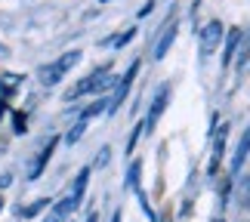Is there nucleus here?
Wrapping results in <instances>:
<instances>
[{"label": "nucleus", "instance_id": "1", "mask_svg": "<svg viewBox=\"0 0 250 222\" xmlns=\"http://www.w3.org/2000/svg\"><path fill=\"white\" fill-rule=\"evenodd\" d=\"M108 86H118V81L111 77V65H102V68H96L93 74H86L78 86H71V90L65 93V102H74V99L90 96V93H105Z\"/></svg>", "mask_w": 250, "mask_h": 222}, {"label": "nucleus", "instance_id": "2", "mask_svg": "<svg viewBox=\"0 0 250 222\" xmlns=\"http://www.w3.org/2000/svg\"><path fill=\"white\" fill-rule=\"evenodd\" d=\"M223 37H226V28H223V22H207L204 28H201V34H198V53H201V59H210V56L216 53V46L223 43Z\"/></svg>", "mask_w": 250, "mask_h": 222}, {"label": "nucleus", "instance_id": "3", "mask_svg": "<svg viewBox=\"0 0 250 222\" xmlns=\"http://www.w3.org/2000/svg\"><path fill=\"white\" fill-rule=\"evenodd\" d=\"M136 74H139V59H133V65L127 68V74L118 81V90H114V96L108 99V111H114L118 105L127 99V93H130V86H133V81H136Z\"/></svg>", "mask_w": 250, "mask_h": 222}, {"label": "nucleus", "instance_id": "4", "mask_svg": "<svg viewBox=\"0 0 250 222\" xmlns=\"http://www.w3.org/2000/svg\"><path fill=\"white\" fill-rule=\"evenodd\" d=\"M56 145H59V136H53V139H50V142H46V145H43V151H41V154H37V158H34V167L28 170V179H37V176H41V173L46 170V163H50V158H53Z\"/></svg>", "mask_w": 250, "mask_h": 222}, {"label": "nucleus", "instance_id": "5", "mask_svg": "<svg viewBox=\"0 0 250 222\" xmlns=\"http://www.w3.org/2000/svg\"><path fill=\"white\" fill-rule=\"evenodd\" d=\"M65 71H68V68H65V65L56 59L53 65H43V68L37 71V77H41V83H43V86H56V83H59L62 77H65Z\"/></svg>", "mask_w": 250, "mask_h": 222}, {"label": "nucleus", "instance_id": "6", "mask_svg": "<svg viewBox=\"0 0 250 222\" xmlns=\"http://www.w3.org/2000/svg\"><path fill=\"white\" fill-rule=\"evenodd\" d=\"M226 136H229V127L223 123L216 133H213V151H210V173L219 170V158H223V148H226Z\"/></svg>", "mask_w": 250, "mask_h": 222}, {"label": "nucleus", "instance_id": "7", "mask_svg": "<svg viewBox=\"0 0 250 222\" xmlns=\"http://www.w3.org/2000/svg\"><path fill=\"white\" fill-rule=\"evenodd\" d=\"M167 99H170V86H164L158 96H155V102H151V111H148V121H146V127L148 130H155V123H158V118L164 114V108H167Z\"/></svg>", "mask_w": 250, "mask_h": 222}, {"label": "nucleus", "instance_id": "8", "mask_svg": "<svg viewBox=\"0 0 250 222\" xmlns=\"http://www.w3.org/2000/svg\"><path fill=\"white\" fill-rule=\"evenodd\" d=\"M74 210H78V201H74V198L68 195V198H62L59 204L53 207V213L46 216V222H65V216H71Z\"/></svg>", "mask_w": 250, "mask_h": 222}, {"label": "nucleus", "instance_id": "9", "mask_svg": "<svg viewBox=\"0 0 250 222\" xmlns=\"http://www.w3.org/2000/svg\"><path fill=\"white\" fill-rule=\"evenodd\" d=\"M247 154H250V127L244 130V136H241V142H238V148H235V154H232V173H238V170L244 167Z\"/></svg>", "mask_w": 250, "mask_h": 222}, {"label": "nucleus", "instance_id": "10", "mask_svg": "<svg viewBox=\"0 0 250 222\" xmlns=\"http://www.w3.org/2000/svg\"><path fill=\"white\" fill-rule=\"evenodd\" d=\"M226 50H223V65H232V59H235V50L241 46V31L238 28H232V31H226Z\"/></svg>", "mask_w": 250, "mask_h": 222}, {"label": "nucleus", "instance_id": "11", "mask_svg": "<svg viewBox=\"0 0 250 222\" xmlns=\"http://www.w3.org/2000/svg\"><path fill=\"white\" fill-rule=\"evenodd\" d=\"M176 31H179V25H176V22H170V28L164 31V37H161L158 46H155V59H158V62H161V59H164V56L170 53V46H173V37H176Z\"/></svg>", "mask_w": 250, "mask_h": 222}, {"label": "nucleus", "instance_id": "12", "mask_svg": "<svg viewBox=\"0 0 250 222\" xmlns=\"http://www.w3.org/2000/svg\"><path fill=\"white\" fill-rule=\"evenodd\" d=\"M46 207H50V198H41V201H34V204L22 207V210H19V216H22V219H34V216H41Z\"/></svg>", "mask_w": 250, "mask_h": 222}, {"label": "nucleus", "instance_id": "13", "mask_svg": "<svg viewBox=\"0 0 250 222\" xmlns=\"http://www.w3.org/2000/svg\"><path fill=\"white\" fill-rule=\"evenodd\" d=\"M86 179H90V167H83L78 173V179H74V188H71V198L81 204V198H83V191H86Z\"/></svg>", "mask_w": 250, "mask_h": 222}, {"label": "nucleus", "instance_id": "14", "mask_svg": "<svg viewBox=\"0 0 250 222\" xmlns=\"http://www.w3.org/2000/svg\"><path fill=\"white\" fill-rule=\"evenodd\" d=\"M139 173H142V163H139V161H133V163H130V170H127V188H130V191H136V188H139Z\"/></svg>", "mask_w": 250, "mask_h": 222}, {"label": "nucleus", "instance_id": "15", "mask_svg": "<svg viewBox=\"0 0 250 222\" xmlns=\"http://www.w3.org/2000/svg\"><path fill=\"white\" fill-rule=\"evenodd\" d=\"M83 130H86V121H78V123L71 127V133L65 136V142H68V145H74V142H78V139L83 136Z\"/></svg>", "mask_w": 250, "mask_h": 222}, {"label": "nucleus", "instance_id": "16", "mask_svg": "<svg viewBox=\"0 0 250 222\" xmlns=\"http://www.w3.org/2000/svg\"><path fill=\"white\" fill-rule=\"evenodd\" d=\"M238 201H241V204L250 210V176L241 182V185H238Z\"/></svg>", "mask_w": 250, "mask_h": 222}, {"label": "nucleus", "instance_id": "17", "mask_svg": "<svg viewBox=\"0 0 250 222\" xmlns=\"http://www.w3.org/2000/svg\"><path fill=\"white\" fill-rule=\"evenodd\" d=\"M133 37H136V31H133V28H130V31H124V34L118 37V40H111L108 46H114V50H121V46H127V43L133 40Z\"/></svg>", "mask_w": 250, "mask_h": 222}, {"label": "nucleus", "instance_id": "18", "mask_svg": "<svg viewBox=\"0 0 250 222\" xmlns=\"http://www.w3.org/2000/svg\"><path fill=\"white\" fill-rule=\"evenodd\" d=\"M142 130H146V123H136V130L130 133V139H127V154H130L133 148H136V139L142 136Z\"/></svg>", "mask_w": 250, "mask_h": 222}, {"label": "nucleus", "instance_id": "19", "mask_svg": "<svg viewBox=\"0 0 250 222\" xmlns=\"http://www.w3.org/2000/svg\"><path fill=\"white\" fill-rule=\"evenodd\" d=\"M13 127H16V133H25V114L22 111L13 114Z\"/></svg>", "mask_w": 250, "mask_h": 222}, {"label": "nucleus", "instance_id": "20", "mask_svg": "<svg viewBox=\"0 0 250 222\" xmlns=\"http://www.w3.org/2000/svg\"><path fill=\"white\" fill-rule=\"evenodd\" d=\"M108 158H111V151H108V148H102L99 154H96V167H105V163H108Z\"/></svg>", "mask_w": 250, "mask_h": 222}, {"label": "nucleus", "instance_id": "21", "mask_svg": "<svg viewBox=\"0 0 250 222\" xmlns=\"http://www.w3.org/2000/svg\"><path fill=\"white\" fill-rule=\"evenodd\" d=\"M151 9H155V3H146V6H142V9H139V19H146V16L151 13Z\"/></svg>", "mask_w": 250, "mask_h": 222}, {"label": "nucleus", "instance_id": "22", "mask_svg": "<svg viewBox=\"0 0 250 222\" xmlns=\"http://www.w3.org/2000/svg\"><path fill=\"white\" fill-rule=\"evenodd\" d=\"M9 182H13V176H9V173H3V176H0V188H6Z\"/></svg>", "mask_w": 250, "mask_h": 222}, {"label": "nucleus", "instance_id": "23", "mask_svg": "<svg viewBox=\"0 0 250 222\" xmlns=\"http://www.w3.org/2000/svg\"><path fill=\"white\" fill-rule=\"evenodd\" d=\"M111 222H121V213H118V210H114V216H111Z\"/></svg>", "mask_w": 250, "mask_h": 222}, {"label": "nucleus", "instance_id": "24", "mask_svg": "<svg viewBox=\"0 0 250 222\" xmlns=\"http://www.w3.org/2000/svg\"><path fill=\"white\" fill-rule=\"evenodd\" d=\"M3 111H6V102H0V118H3Z\"/></svg>", "mask_w": 250, "mask_h": 222}, {"label": "nucleus", "instance_id": "25", "mask_svg": "<svg viewBox=\"0 0 250 222\" xmlns=\"http://www.w3.org/2000/svg\"><path fill=\"white\" fill-rule=\"evenodd\" d=\"M213 222H226V219H213Z\"/></svg>", "mask_w": 250, "mask_h": 222}, {"label": "nucleus", "instance_id": "26", "mask_svg": "<svg viewBox=\"0 0 250 222\" xmlns=\"http://www.w3.org/2000/svg\"><path fill=\"white\" fill-rule=\"evenodd\" d=\"M0 210H3V201H0Z\"/></svg>", "mask_w": 250, "mask_h": 222}, {"label": "nucleus", "instance_id": "27", "mask_svg": "<svg viewBox=\"0 0 250 222\" xmlns=\"http://www.w3.org/2000/svg\"><path fill=\"white\" fill-rule=\"evenodd\" d=\"M102 3H105V0H102Z\"/></svg>", "mask_w": 250, "mask_h": 222}]
</instances>
